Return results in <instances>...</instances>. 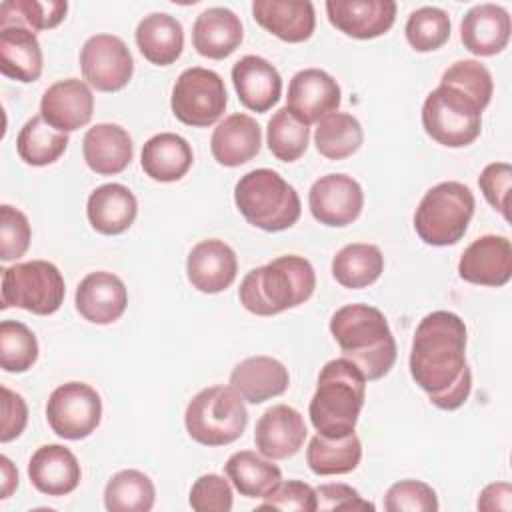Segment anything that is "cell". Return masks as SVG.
<instances>
[{"instance_id":"obj_4","label":"cell","mask_w":512,"mask_h":512,"mask_svg":"<svg viewBox=\"0 0 512 512\" xmlns=\"http://www.w3.org/2000/svg\"><path fill=\"white\" fill-rule=\"evenodd\" d=\"M366 378L348 358H334L324 364L308 414L318 434L340 438L352 434L364 406Z\"/></svg>"},{"instance_id":"obj_46","label":"cell","mask_w":512,"mask_h":512,"mask_svg":"<svg viewBox=\"0 0 512 512\" xmlns=\"http://www.w3.org/2000/svg\"><path fill=\"white\" fill-rule=\"evenodd\" d=\"M188 502L196 512H230L232 488L220 474H202L192 484Z\"/></svg>"},{"instance_id":"obj_2","label":"cell","mask_w":512,"mask_h":512,"mask_svg":"<svg viewBox=\"0 0 512 512\" xmlns=\"http://www.w3.org/2000/svg\"><path fill=\"white\" fill-rule=\"evenodd\" d=\"M330 332L348 358L368 380H380L396 362V340L386 316L368 304H346L330 318Z\"/></svg>"},{"instance_id":"obj_11","label":"cell","mask_w":512,"mask_h":512,"mask_svg":"<svg viewBox=\"0 0 512 512\" xmlns=\"http://www.w3.org/2000/svg\"><path fill=\"white\" fill-rule=\"evenodd\" d=\"M46 420L64 440L90 436L102 420L100 394L86 382H66L54 388L46 404Z\"/></svg>"},{"instance_id":"obj_39","label":"cell","mask_w":512,"mask_h":512,"mask_svg":"<svg viewBox=\"0 0 512 512\" xmlns=\"http://www.w3.org/2000/svg\"><path fill=\"white\" fill-rule=\"evenodd\" d=\"M310 140V128L298 116H294L286 106L276 110L268 120L266 128V144L268 150L280 162H294L298 160Z\"/></svg>"},{"instance_id":"obj_24","label":"cell","mask_w":512,"mask_h":512,"mask_svg":"<svg viewBox=\"0 0 512 512\" xmlns=\"http://www.w3.org/2000/svg\"><path fill=\"white\" fill-rule=\"evenodd\" d=\"M252 16L264 30L290 44L308 40L316 28L310 0H254Z\"/></svg>"},{"instance_id":"obj_7","label":"cell","mask_w":512,"mask_h":512,"mask_svg":"<svg viewBox=\"0 0 512 512\" xmlns=\"http://www.w3.org/2000/svg\"><path fill=\"white\" fill-rule=\"evenodd\" d=\"M248 424L244 398L232 386H208L186 406L188 436L202 446H226L238 440Z\"/></svg>"},{"instance_id":"obj_22","label":"cell","mask_w":512,"mask_h":512,"mask_svg":"<svg viewBox=\"0 0 512 512\" xmlns=\"http://www.w3.org/2000/svg\"><path fill=\"white\" fill-rule=\"evenodd\" d=\"M28 478L46 496H66L78 488L82 470L72 450L62 444H44L28 462Z\"/></svg>"},{"instance_id":"obj_38","label":"cell","mask_w":512,"mask_h":512,"mask_svg":"<svg viewBox=\"0 0 512 512\" xmlns=\"http://www.w3.org/2000/svg\"><path fill=\"white\" fill-rule=\"evenodd\" d=\"M364 142L360 122L346 112L326 114L314 132L316 150L328 160H344L352 156Z\"/></svg>"},{"instance_id":"obj_30","label":"cell","mask_w":512,"mask_h":512,"mask_svg":"<svg viewBox=\"0 0 512 512\" xmlns=\"http://www.w3.org/2000/svg\"><path fill=\"white\" fill-rule=\"evenodd\" d=\"M42 48L26 26H4L0 28V72L18 82H34L42 74Z\"/></svg>"},{"instance_id":"obj_52","label":"cell","mask_w":512,"mask_h":512,"mask_svg":"<svg viewBox=\"0 0 512 512\" xmlns=\"http://www.w3.org/2000/svg\"><path fill=\"white\" fill-rule=\"evenodd\" d=\"M476 506H478V510H484V512H494V510L510 512L512 510V486L508 482L488 484L480 492Z\"/></svg>"},{"instance_id":"obj_34","label":"cell","mask_w":512,"mask_h":512,"mask_svg":"<svg viewBox=\"0 0 512 512\" xmlns=\"http://www.w3.org/2000/svg\"><path fill=\"white\" fill-rule=\"evenodd\" d=\"M384 270L382 250L374 244L354 242L346 244L332 258L334 280L350 290L366 288L374 284Z\"/></svg>"},{"instance_id":"obj_48","label":"cell","mask_w":512,"mask_h":512,"mask_svg":"<svg viewBox=\"0 0 512 512\" xmlns=\"http://www.w3.org/2000/svg\"><path fill=\"white\" fill-rule=\"evenodd\" d=\"M510 184H512V168L508 162H492L484 166V170L478 176V186L484 198L494 210H498L504 216V220H510V212H508Z\"/></svg>"},{"instance_id":"obj_42","label":"cell","mask_w":512,"mask_h":512,"mask_svg":"<svg viewBox=\"0 0 512 512\" xmlns=\"http://www.w3.org/2000/svg\"><path fill=\"white\" fill-rule=\"evenodd\" d=\"M404 34L416 52H434L450 38V16L438 6H422L408 16Z\"/></svg>"},{"instance_id":"obj_13","label":"cell","mask_w":512,"mask_h":512,"mask_svg":"<svg viewBox=\"0 0 512 512\" xmlns=\"http://www.w3.org/2000/svg\"><path fill=\"white\" fill-rule=\"evenodd\" d=\"M308 206L320 224L342 228L360 216L364 192L348 174H326L310 186Z\"/></svg>"},{"instance_id":"obj_25","label":"cell","mask_w":512,"mask_h":512,"mask_svg":"<svg viewBox=\"0 0 512 512\" xmlns=\"http://www.w3.org/2000/svg\"><path fill=\"white\" fill-rule=\"evenodd\" d=\"M82 154L86 166L100 176H114L126 170L132 162L134 146L130 134L110 122L88 128L82 140Z\"/></svg>"},{"instance_id":"obj_8","label":"cell","mask_w":512,"mask_h":512,"mask_svg":"<svg viewBox=\"0 0 512 512\" xmlns=\"http://www.w3.org/2000/svg\"><path fill=\"white\" fill-rule=\"evenodd\" d=\"M64 294V278L52 262L30 260L2 270V310L16 306L50 316L62 306Z\"/></svg>"},{"instance_id":"obj_1","label":"cell","mask_w":512,"mask_h":512,"mask_svg":"<svg viewBox=\"0 0 512 512\" xmlns=\"http://www.w3.org/2000/svg\"><path fill=\"white\" fill-rule=\"evenodd\" d=\"M408 366L428 396L446 390L468 366L464 320L448 310L426 314L416 326Z\"/></svg>"},{"instance_id":"obj_19","label":"cell","mask_w":512,"mask_h":512,"mask_svg":"<svg viewBox=\"0 0 512 512\" xmlns=\"http://www.w3.org/2000/svg\"><path fill=\"white\" fill-rule=\"evenodd\" d=\"M238 272L234 250L218 238L198 242L186 260L188 282L204 294H218L226 290Z\"/></svg>"},{"instance_id":"obj_53","label":"cell","mask_w":512,"mask_h":512,"mask_svg":"<svg viewBox=\"0 0 512 512\" xmlns=\"http://www.w3.org/2000/svg\"><path fill=\"white\" fill-rule=\"evenodd\" d=\"M0 470H2V494H0V498H8L18 488V470L10 462L8 456H0Z\"/></svg>"},{"instance_id":"obj_44","label":"cell","mask_w":512,"mask_h":512,"mask_svg":"<svg viewBox=\"0 0 512 512\" xmlns=\"http://www.w3.org/2000/svg\"><path fill=\"white\" fill-rule=\"evenodd\" d=\"M388 512H436L438 498L430 484L422 480H400L384 496Z\"/></svg>"},{"instance_id":"obj_50","label":"cell","mask_w":512,"mask_h":512,"mask_svg":"<svg viewBox=\"0 0 512 512\" xmlns=\"http://www.w3.org/2000/svg\"><path fill=\"white\" fill-rule=\"evenodd\" d=\"M2 426H0V442H10L18 438L28 422V406L24 398L10 388L2 386Z\"/></svg>"},{"instance_id":"obj_23","label":"cell","mask_w":512,"mask_h":512,"mask_svg":"<svg viewBox=\"0 0 512 512\" xmlns=\"http://www.w3.org/2000/svg\"><path fill=\"white\" fill-rule=\"evenodd\" d=\"M232 82L238 100L252 112H268L282 94L278 70L256 54H246L232 66Z\"/></svg>"},{"instance_id":"obj_6","label":"cell","mask_w":512,"mask_h":512,"mask_svg":"<svg viewBox=\"0 0 512 512\" xmlns=\"http://www.w3.org/2000/svg\"><path fill=\"white\" fill-rule=\"evenodd\" d=\"M474 206V194L466 184L440 182L422 196L414 212V230L424 244L452 246L466 234Z\"/></svg>"},{"instance_id":"obj_5","label":"cell","mask_w":512,"mask_h":512,"mask_svg":"<svg viewBox=\"0 0 512 512\" xmlns=\"http://www.w3.org/2000/svg\"><path fill=\"white\" fill-rule=\"evenodd\" d=\"M234 202L244 220L266 232H280L300 218V196L276 170L256 168L240 176Z\"/></svg>"},{"instance_id":"obj_49","label":"cell","mask_w":512,"mask_h":512,"mask_svg":"<svg viewBox=\"0 0 512 512\" xmlns=\"http://www.w3.org/2000/svg\"><path fill=\"white\" fill-rule=\"evenodd\" d=\"M316 510H374V504L364 500L356 488L348 484H322L316 488Z\"/></svg>"},{"instance_id":"obj_21","label":"cell","mask_w":512,"mask_h":512,"mask_svg":"<svg viewBox=\"0 0 512 512\" xmlns=\"http://www.w3.org/2000/svg\"><path fill=\"white\" fill-rule=\"evenodd\" d=\"M512 22L498 4H476L460 22V40L474 56H496L510 42Z\"/></svg>"},{"instance_id":"obj_45","label":"cell","mask_w":512,"mask_h":512,"mask_svg":"<svg viewBox=\"0 0 512 512\" xmlns=\"http://www.w3.org/2000/svg\"><path fill=\"white\" fill-rule=\"evenodd\" d=\"M32 230L26 214L10 204L0 206V260L10 262L26 254Z\"/></svg>"},{"instance_id":"obj_29","label":"cell","mask_w":512,"mask_h":512,"mask_svg":"<svg viewBox=\"0 0 512 512\" xmlns=\"http://www.w3.org/2000/svg\"><path fill=\"white\" fill-rule=\"evenodd\" d=\"M244 30L240 18L222 6L200 12L192 26V44L204 58L222 60L230 56L242 42Z\"/></svg>"},{"instance_id":"obj_28","label":"cell","mask_w":512,"mask_h":512,"mask_svg":"<svg viewBox=\"0 0 512 512\" xmlns=\"http://www.w3.org/2000/svg\"><path fill=\"white\" fill-rule=\"evenodd\" d=\"M138 214V200L134 192L118 182L98 186L86 204V216L92 228L106 236L126 232Z\"/></svg>"},{"instance_id":"obj_37","label":"cell","mask_w":512,"mask_h":512,"mask_svg":"<svg viewBox=\"0 0 512 512\" xmlns=\"http://www.w3.org/2000/svg\"><path fill=\"white\" fill-rule=\"evenodd\" d=\"M154 500V482L134 468L116 472L104 488V506L110 512H150Z\"/></svg>"},{"instance_id":"obj_3","label":"cell","mask_w":512,"mask_h":512,"mask_svg":"<svg viewBox=\"0 0 512 512\" xmlns=\"http://www.w3.org/2000/svg\"><path fill=\"white\" fill-rule=\"evenodd\" d=\"M316 288L312 264L296 254L250 270L238 290L240 304L256 316H274L304 304Z\"/></svg>"},{"instance_id":"obj_26","label":"cell","mask_w":512,"mask_h":512,"mask_svg":"<svg viewBox=\"0 0 512 512\" xmlns=\"http://www.w3.org/2000/svg\"><path fill=\"white\" fill-rule=\"evenodd\" d=\"M288 368L270 356H250L238 362L230 374V386L250 404H262L286 392Z\"/></svg>"},{"instance_id":"obj_33","label":"cell","mask_w":512,"mask_h":512,"mask_svg":"<svg viewBox=\"0 0 512 512\" xmlns=\"http://www.w3.org/2000/svg\"><path fill=\"white\" fill-rule=\"evenodd\" d=\"M224 470L234 488L246 498H264L282 482L280 468L270 458L252 450L234 452L226 460Z\"/></svg>"},{"instance_id":"obj_43","label":"cell","mask_w":512,"mask_h":512,"mask_svg":"<svg viewBox=\"0 0 512 512\" xmlns=\"http://www.w3.org/2000/svg\"><path fill=\"white\" fill-rule=\"evenodd\" d=\"M442 86L456 88L472 102H476L482 110L490 104L494 82L490 70L478 60H458L448 66L440 78Z\"/></svg>"},{"instance_id":"obj_9","label":"cell","mask_w":512,"mask_h":512,"mask_svg":"<svg viewBox=\"0 0 512 512\" xmlns=\"http://www.w3.org/2000/svg\"><path fill=\"white\" fill-rule=\"evenodd\" d=\"M422 126L434 142L464 148L480 136L482 108L456 88L440 84L422 104Z\"/></svg>"},{"instance_id":"obj_15","label":"cell","mask_w":512,"mask_h":512,"mask_svg":"<svg viewBox=\"0 0 512 512\" xmlns=\"http://www.w3.org/2000/svg\"><path fill=\"white\" fill-rule=\"evenodd\" d=\"M330 24L342 34L358 40H372L386 34L396 20L394 0H328Z\"/></svg>"},{"instance_id":"obj_41","label":"cell","mask_w":512,"mask_h":512,"mask_svg":"<svg viewBox=\"0 0 512 512\" xmlns=\"http://www.w3.org/2000/svg\"><path fill=\"white\" fill-rule=\"evenodd\" d=\"M38 360V340L34 332L18 320L0 324V366L6 372H26Z\"/></svg>"},{"instance_id":"obj_18","label":"cell","mask_w":512,"mask_h":512,"mask_svg":"<svg viewBox=\"0 0 512 512\" xmlns=\"http://www.w3.org/2000/svg\"><path fill=\"white\" fill-rule=\"evenodd\" d=\"M306 434L302 414L288 404H276L256 422L254 444L262 456L270 460H284L302 448Z\"/></svg>"},{"instance_id":"obj_20","label":"cell","mask_w":512,"mask_h":512,"mask_svg":"<svg viewBox=\"0 0 512 512\" xmlns=\"http://www.w3.org/2000/svg\"><path fill=\"white\" fill-rule=\"evenodd\" d=\"M128 306V290L112 272H90L76 288V310L92 324L116 322Z\"/></svg>"},{"instance_id":"obj_17","label":"cell","mask_w":512,"mask_h":512,"mask_svg":"<svg viewBox=\"0 0 512 512\" xmlns=\"http://www.w3.org/2000/svg\"><path fill=\"white\" fill-rule=\"evenodd\" d=\"M94 112V96L86 82L64 78L46 88L40 100V116L60 132L86 126Z\"/></svg>"},{"instance_id":"obj_40","label":"cell","mask_w":512,"mask_h":512,"mask_svg":"<svg viewBox=\"0 0 512 512\" xmlns=\"http://www.w3.org/2000/svg\"><path fill=\"white\" fill-rule=\"evenodd\" d=\"M68 12L64 0H6L0 4V28L4 26H26L32 32L56 28Z\"/></svg>"},{"instance_id":"obj_31","label":"cell","mask_w":512,"mask_h":512,"mask_svg":"<svg viewBox=\"0 0 512 512\" xmlns=\"http://www.w3.org/2000/svg\"><path fill=\"white\" fill-rule=\"evenodd\" d=\"M194 154L186 138L174 132H160L142 146L140 164L148 178L156 182H176L192 166Z\"/></svg>"},{"instance_id":"obj_47","label":"cell","mask_w":512,"mask_h":512,"mask_svg":"<svg viewBox=\"0 0 512 512\" xmlns=\"http://www.w3.org/2000/svg\"><path fill=\"white\" fill-rule=\"evenodd\" d=\"M258 510H282V512H314L316 490L300 480L280 482L270 494L262 498Z\"/></svg>"},{"instance_id":"obj_27","label":"cell","mask_w":512,"mask_h":512,"mask_svg":"<svg viewBox=\"0 0 512 512\" xmlns=\"http://www.w3.org/2000/svg\"><path fill=\"white\" fill-rule=\"evenodd\" d=\"M262 146L258 122L242 112L226 116L212 132L210 150L218 164L236 168L250 162Z\"/></svg>"},{"instance_id":"obj_10","label":"cell","mask_w":512,"mask_h":512,"mask_svg":"<svg viewBox=\"0 0 512 512\" xmlns=\"http://www.w3.org/2000/svg\"><path fill=\"white\" fill-rule=\"evenodd\" d=\"M228 104L224 80L218 72L192 66L186 68L172 86V114L186 126L208 128L220 120Z\"/></svg>"},{"instance_id":"obj_35","label":"cell","mask_w":512,"mask_h":512,"mask_svg":"<svg viewBox=\"0 0 512 512\" xmlns=\"http://www.w3.org/2000/svg\"><path fill=\"white\" fill-rule=\"evenodd\" d=\"M362 460V442L352 432L340 438L316 434L306 448V464L318 476L348 474Z\"/></svg>"},{"instance_id":"obj_16","label":"cell","mask_w":512,"mask_h":512,"mask_svg":"<svg viewBox=\"0 0 512 512\" xmlns=\"http://www.w3.org/2000/svg\"><path fill=\"white\" fill-rule=\"evenodd\" d=\"M338 82L320 68H306L292 76L288 84L286 108L304 124L320 122L340 106Z\"/></svg>"},{"instance_id":"obj_36","label":"cell","mask_w":512,"mask_h":512,"mask_svg":"<svg viewBox=\"0 0 512 512\" xmlns=\"http://www.w3.org/2000/svg\"><path fill=\"white\" fill-rule=\"evenodd\" d=\"M68 134L52 128L40 114L32 116L18 132V156L30 166H48L68 148Z\"/></svg>"},{"instance_id":"obj_12","label":"cell","mask_w":512,"mask_h":512,"mask_svg":"<svg viewBox=\"0 0 512 512\" xmlns=\"http://www.w3.org/2000/svg\"><path fill=\"white\" fill-rule=\"evenodd\" d=\"M80 70L92 88L100 92L122 90L134 72V58L126 42L114 34H94L80 50Z\"/></svg>"},{"instance_id":"obj_32","label":"cell","mask_w":512,"mask_h":512,"mask_svg":"<svg viewBox=\"0 0 512 512\" xmlns=\"http://www.w3.org/2000/svg\"><path fill=\"white\" fill-rule=\"evenodd\" d=\"M134 38L140 54L156 66L174 64L184 48L182 24L166 12L144 16L136 26Z\"/></svg>"},{"instance_id":"obj_14","label":"cell","mask_w":512,"mask_h":512,"mask_svg":"<svg viewBox=\"0 0 512 512\" xmlns=\"http://www.w3.org/2000/svg\"><path fill=\"white\" fill-rule=\"evenodd\" d=\"M458 274L478 286H504L512 278V244L506 236L486 234L476 238L460 256Z\"/></svg>"},{"instance_id":"obj_51","label":"cell","mask_w":512,"mask_h":512,"mask_svg":"<svg viewBox=\"0 0 512 512\" xmlns=\"http://www.w3.org/2000/svg\"><path fill=\"white\" fill-rule=\"evenodd\" d=\"M470 390H472V372L466 366L460 372V376L446 390H442L438 394H430L428 398L440 410H456V408H460L468 400Z\"/></svg>"}]
</instances>
